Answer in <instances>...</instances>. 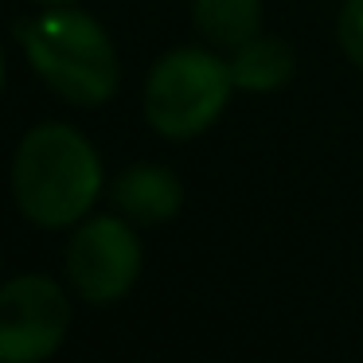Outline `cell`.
<instances>
[{"label":"cell","instance_id":"obj_1","mask_svg":"<svg viewBox=\"0 0 363 363\" xmlns=\"http://www.w3.org/2000/svg\"><path fill=\"white\" fill-rule=\"evenodd\" d=\"M12 196L35 227H71L102 196V160L79 129L35 125L12 157Z\"/></svg>","mask_w":363,"mask_h":363},{"label":"cell","instance_id":"obj_10","mask_svg":"<svg viewBox=\"0 0 363 363\" xmlns=\"http://www.w3.org/2000/svg\"><path fill=\"white\" fill-rule=\"evenodd\" d=\"M0 86H4V55H0Z\"/></svg>","mask_w":363,"mask_h":363},{"label":"cell","instance_id":"obj_9","mask_svg":"<svg viewBox=\"0 0 363 363\" xmlns=\"http://www.w3.org/2000/svg\"><path fill=\"white\" fill-rule=\"evenodd\" d=\"M340 48L355 67H363V0H347L340 12Z\"/></svg>","mask_w":363,"mask_h":363},{"label":"cell","instance_id":"obj_8","mask_svg":"<svg viewBox=\"0 0 363 363\" xmlns=\"http://www.w3.org/2000/svg\"><path fill=\"white\" fill-rule=\"evenodd\" d=\"M196 28L215 48H242L258 35L262 24V0H191Z\"/></svg>","mask_w":363,"mask_h":363},{"label":"cell","instance_id":"obj_2","mask_svg":"<svg viewBox=\"0 0 363 363\" xmlns=\"http://www.w3.org/2000/svg\"><path fill=\"white\" fill-rule=\"evenodd\" d=\"M28 63L59 98L74 106H102L118 94L121 67L113 43L94 16L55 4L51 12L24 20L16 28Z\"/></svg>","mask_w":363,"mask_h":363},{"label":"cell","instance_id":"obj_3","mask_svg":"<svg viewBox=\"0 0 363 363\" xmlns=\"http://www.w3.org/2000/svg\"><path fill=\"white\" fill-rule=\"evenodd\" d=\"M230 90V63L219 55L199 48L168 51L145 79V118L168 141H188L219 118Z\"/></svg>","mask_w":363,"mask_h":363},{"label":"cell","instance_id":"obj_6","mask_svg":"<svg viewBox=\"0 0 363 363\" xmlns=\"http://www.w3.org/2000/svg\"><path fill=\"white\" fill-rule=\"evenodd\" d=\"M113 203L137 223H168L184 203V188L168 168L133 164L113 180Z\"/></svg>","mask_w":363,"mask_h":363},{"label":"cell","instance_id":"obj_11","mask_svg":"<svg viewBox=\"0 0 363 363\" xmlns=\"http://www.w3.org/2000/svg\"><path fill=\"white\" fill-rule=\"evenodd\" d=\"M43 4H71V0H43Z\"/></svg>","mask_w":363,"mask_h":363},{"label":"cell","instance_id":"obj_4","mask_svg":"<svg viewBox=\"0 0 363 363\" xmlns=\"http://www.w3.org/2000/svg\"><path fill=\"white\" fill-rule=\"evenodd\" d=\"M71 301L51 277L24 274L0 285V363H35L59 352Z\"/></svg>","mask_w":363,"mask_h":363},{"label":"cell","instance_id":"obj_5","mask_svg":"<svg viewBox=\"0 0 363 363\" xmlns=\"http://www.w3.org/2000/svg\"><path fill=\"white\" fill-rule=\"evenodd\" d=\"M137 274H141V242L125 219L98 215L74 230L67 246V277L82 301L113 305L133 289Z\"/></svg>","mask_w":363,"mask_h":363},{"label":"cell","instance_id":"obj_7","mask_svg":"<svg viewBox=\"0 0 363 363\" xmlns=\"http://www.w3.org/2000/svg\"><path fill=\"white\" fill-rule=\"evenodd\" d=\"M230 79L238 90H250V94H269V90H281L293 79V51L289 43L274 40V35H254L242 48H235L230 59Z\"/></svg>","mask_w":363,"mask_h":363}]
</instances>
